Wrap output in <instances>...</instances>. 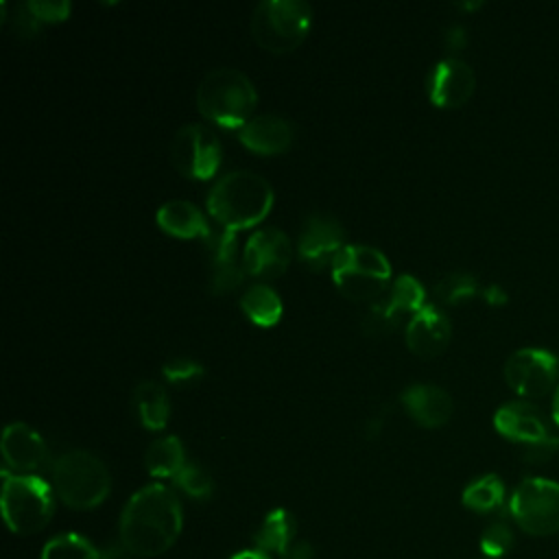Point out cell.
<instances>
[{"mask_svg": "<svg viewBox=\"0 0 559 559\" xmlns=\"http://www.w3.org/2000/svg\"><path fill=\"white\" fill-rule=\"evenodd\" d=\"M181 502L173 489L153 483L138 489L120 515V542L135 557H157L179 537Z\"/></svg>", "mask_w": 559, "mask_h": 559, "instance_id": "1", "label": "cell"}, {"mask_svg": "<svg viewBox=\"0 0 559 559\" xmlns=\"http://www.w3.org/2000/svg\"><path fill=\"white\" fill-rule=\"evenodd\" d=\"M273 205L271 183L251 170H234L214 181L207 210L221 227L242 229L260 223Z\"/></svg>", "mask_w": 559, "mask_h": 559, "instance_id": "2", "label": "cell"}, {"mask_svg": "<svg viewBox=\"0 0 559 559\" xmlns=\"http://www.w3.org/2000/svg\"><path fill=\"white\" fill-rule=\"evenodd\" d=\"M255 103V85L236 68H214L197 87L199 111L221 127H242L247 120H251Z\"/></svg>", "mask_w": 559, "mask_h": 559, "instance_id": "3", "label": "cell"}, {"mask_svg": "<svg viewBox=\"0 0 559 559\" xmlns=\"http://www.w3.org/2000/svg\"><path fill=\"white\" fill-rule=\"evenodd\" d=\"M52 485L72 509L98 507L111 489L107 465L87 450H68L52 465Z\"/></svg>", "mask_w": 559, "mask_h": 559, "instance_id": "4", "label": "cell"}, {"mask_svg": "<svg viewBox=\"0 0 559 559\" xmlns=\"http://www.w3.org/2000/svg\"><path fill=\"white\" fill-rule=\"evenodd\" d=\"M330 271L336 288L356 301H378L391 280L386 255L371 245H345Z\"/></svg>", "mask_w": 559, "mask_h": 559, "instance_id": "5", "label": "cell"}, {"mask_svg": "<svg viewBox=\"0 0 559 559\" xmlns=\"http://www.w3.org/2000/svg\"><path fill=\"white\" fill-rule=\"evenodd\" d=\"M52 511V489L46 480L2 469V513L13 533L31 535L41 531L50 522Z\"/></svg>", "mask_w": 559, "mask_h": 559, "instance_id": "6", "label": "cell"}, {"mask_svg": "<svg viewBox=\"0 0 559 559\" xmlns=\"http://www.w3.org/2000/svg\"><path fill=\"white\" fill-rule=\"evenodd\" d=\"M312 9L304 0H262L251 15V35L269 52H288L304 41Z\"/></svg>", "mask_w": 559, "mask_h": 559, "instance_id": "7", "label": "cell"}, {"mask_svg": "<svg viewBox=\"0 0 559 559\" xmlns=\"http://www.w3.org/2000/svg\"><path fill=\"white\" fill-rule=\"evenodd\" d=\"M513 522L528 535L559 533V483L550 478H524L509 498Z\"/></svg>", "mask_w": 559, "mask_h": 559, "instance_id": "8", "label": "cell"}, {"mask_svg": "<svg viewBox=\"0 0 559 559\" xmlns=\"http://www.w3.org/2000/svg\"><path fill=\"white\" fill-rule=\"evenodd\" d=\"M559 358L539 347H522L513 352L504 362L507 384L522 397L539 400L550 391H557Z\"/></svg>", "mask_w": 559, "mask_h": 559, "instance_id": "9", "label": "cell"}, {"mask_svg": "<svg viewBox=\"0 0 559 559\" xmlns=\"http://www.w3.org/2000/svg\"><path fill=\"white\" fill-rule=\"evenodd\" d=\"M175 168L190 179H210L223 157L216 133L205 124H183L170 144Z\"/></svg>", "mask_w": 559, "mask_h": 559, "instance_id": "10", "label": "cell"}, {"mask_svg": "<svg viewBox=\"0 0 559 559\" xmlns=\"http://www.w3.org/2000/svg\"><path fill=\"white\" fill-rule=\"evenodd\" d=\"M424 288L421 284L404 273L400 275L391 288L386 299L373 301L367 319H365V330L371 334H382L395 330L406 317L411 319L415 312L424 308Z\"/></svg>", "mask_w": 559, "mask_h": 559, "instance_id": "11", "label": "cell"}, {"mask_svg": "<svg viewBox=\"0 0 559 559\" xmlns=\"http://www.w3.org/2000/svg\"><path fill=\"white\" fill-rule=\"evenodd\" d=\"M293 258L290 238L277 227H262L253 231L242 251V264L249 275L275 277L282 275Z\"/></svg>", "mask_w": 559, "mask_h": 559, "instance_id": "12", "label": "cell"}, {"mask_svg": "<svg viewBox=\"0 0 559 559\" xmlns=\"http://www.w3.org/2000/svg\"><path fill=\"white\" fill-rule=\"evenodd\" d=\"M343 247H345V231L336 218L328 214L308 216L297 242L299 258L308 266L312 269L332 266L334 258L341 253Z\"/></svg>", "mask_w": 559, "mask_h": 559, "instance_id": "13", "label": "cell"}, {"mask_svg": "<svg viewBox=\"0 0 559 559\" xmlns=\"http://www.w3.org/2000/svg\"><path fill=\"white\" fill-rule=\"evenodd\" d=\"M476 87V74L469 63L459 57L441 59L428 76V96L437 107L465 105Z\"/></svg>", "mask_w": 559, "mask_h": 559, "instance_id": "14", "label": "cell"}, {"mask_svg": "<svg viewBox=\"0 0 559 559\" xmlns=\"http://www.w3.org/2000/svg\"><path fill=\"white\" fill-rule=\"evenodd\" d=\"M493 426L504 439L515 441L522 448L552 437L544 413L531 402H509L500 406L493 415Z\"/></svg>", "mask_w": 559, "mask_h": 559, "instance_id": "15", "label": "cell"}, {"mask_svg": "<svg viewBox=\"0 0 559 559\" xmlns=\"http://www.w3.org/2000/svg\"><path fill=\"white\" fill-rule=\"evenodd\" d=\"M207 258L212 264V290L225 293L240 284L245 271V264L238 262V236L234 229L221 227L212 229L205 238Z\"/></svg>", "mask_w": 559, "mask_h": 559, "instance_id": "16", "label": "cell"}, {"mask_svg": "<svg viewBox=\"0 0 559 559\" xmlns=\"http://www.w3.org/2000/svg\"><path fill=\"white\" fill-rule=\"evenodd\" d=\"M450 319L437 308L426 304L406 323V345L415 356L432 358L441 354L450 341Z\"/></svg>", "mask_w": 559, "mask_h": 559, "instance_id": "17", "label": "cell"}, {"mask_svg": "<svg viewBox=\"0 0 559 559\" xmlns=\"http://www.w3.org/2000/svg\"><path fill=\"white\" fill-rule=\"evenodd\" d=\"M2 456L4 463L17 474L37 472L48 456L46 443L35 428L22 421H13L2 432Z\"/></svg>", "mask_w": 559, "mask_h": 559, "instance_id": "18", "label": "cell"}, {"mask_svg": "<svg viewBox=\"0 0 559 559\" xmlns=\"http://www.w3.org/2000/svg\"><path fill=\"white\" fill-rule=\"evenodd\" d=\"M402 404L406 413L426 428L443 426L454 411L452 397L437 384H411L402 391Z\"/></svg>", "mask_w": 559, "mask_h": 559, "instance_id": "19", "label": "cell"}, {"mask_svg": "<svg viewBox=\"0 0 559 559\" xmlns=\"http://www.w3.org/2000/svg\"><path fill=\"white\" fill-rule=\"evenodd\" d=\"M238 140L249 151L273 155V153H282V151H286L290 146V142H293V127L282 116L262 114V116H253L251 120H247L240 127Z\"/></svg>", "mask_w": 559, "mask_h": 559, "instance_id": "20", "label": "cell"}, {"mask_svg": "<svg viewBox=\"0 0 559 559\" xmlns=\"http://www.w3.org/2000/svg\"><path fill=\"white\" fill-rule=\"evenodd\" d=\"M157 225L179 238H207L212 227L205 214L190 201L173 199L157 210Z\"/></svg>", "mask_w": 559, "mask_h": 559, "instance_id": "21", "label": "cell"}, {"mask_svg": "<svg viewBox=\"0 0 559 559\" xmlns=\"http://www.w3.org/2000/svg\"><path fill=\"white\" fill-rule=\"evenodd\" d=\"M295 520L286 509H273L260 524L253 535L258 550L262 552H277L288 555L295 544Z\"/></svg>", "mask_w": 559, "mask_h": 559, "instance_id": "22", "label": "cell"}, {"mask_svg": "<svg viewBox=\"0 0 559 559\" xmlns=\"http://www.w3.org/2000/svg\"><path fill=\"white\" fill-rule=\"evenodd\" d=\"M133 402L138 408V417L146 428L159 430L166 426L170 415V402L162 384L153 380L140 382L133 391Z\"/></svg>", "mask_w": 559, "mask_h": 559, "instance_id": "23", "label": "cell"}, {"mask_svg": "<svg viewBox=\"0 0 559 559\" xmlns=\"http://www.w3.org/2000/svg\"><path fill=\"white\" fill-rule=\"evenodd\" d=\"M144 463L148 474L157 478H168V476L175 478L186 465V452L179 437L166 435L155 439L144 454Z\"/></svg>", "mask_w": 559, "mask_h": 559, "instance_id": "24", "label": "cell"}, {"mask_svg": "<svg viewBox=\"0 0 559 559\" xmlns=\"http://www.w3.org/2000/svg\"><path fill=\"white\" fill-rule=\"evenodd\" d=\"M242 312L258 325H273L282 317V299L266 284H251L240 297Z\"/></svg>", "mask_w": 559, "mask_h": 559, "instance_id": "25", "label": "cell"}, {"mask_svg": "<svg viewBox=\"0 0 559 559\" xmlns=\"http://www.w3.org/2000/svg\"><path fill=\"white\" fill-rule=\"evenodd\" d=\"M461 500L469 511H476V513L496 511L504 502V485H502L500 476L485 474V476L472 480L463 489Z\"/></svg>", "mask_w": 559, "mask_h": 559, "instance_id": "26", "label": "cell"}, {"mask_svg": "<svg viewBox=\"0 0 559 559\" xmlns=\"http://www.w3.org/2000/svg\"><path fill=\"white\" fill-rule=\"evenodd\" d=\"M39 559H100L92 542L76 533H63L46 542Z\"/></svg>", "mask_w": 559, "mask_h": 559, "instance_id": "27", "label": "cell"}, {"mask_svg": "<svg viewBox=\"0 0 559 559\" xmlns=\"http://www.w3.org/2000/svg\"><path fill=\"white\" fill-rule=\"evenodd\" d=\"M478 293H483L478 280L463 271L448 273L435 284V295L445 304H463V301L476 297Z\"/></svg>", "mask_w": 559, "mask_h": 559, "instance_id": "28", "label": "cell"}, {"mask_svg": "<svg viewBox=\"0 0 559 559\" xmlns=\"http://www.w3.org/2000/svg\"><path fill=\"white\" fill-rule=\"evenodd\" d=\"M175 483L192 498L197 500H203V498H210L212 491H214V483L210 478V474L199 467L197 463H186L183 469L175 476Z\"/></svg>", "mask_w": 559, "mask_h": 559, "instance_id": "29", "label": "cell"}, {"mask_svg": "<svg viewBox=\"0 0 559 559\" xmlns=\"http://www.w3.org/2000/svg\"><path fill=\"white\" fill-rule=\"evenodd\" d=\"M513 546V531L507 522H491L480 535V550L489 559H500Z\"/></svg>", "mask_w": 559, "mask_h": 559, "instance_id": "30", "label": "cell"}, {"mask_svg": "<svg viewBox=\"0 0 559 559\" xmlns=\"http://www.w3.org/2000/svg\"><path fill=\"white\" fill-rule=\"evenodd\" d=\"M26 7L41 24L61 22L68 17V13L72 9L70 2H66V0H28Z\"/></svg>", "mask_w": 559, "mask_h": 559, "instance_id": "31", "label": "cell"}, {"mask_svg": "<svg viewBox=\"0 0 559 559\" xmlns=\"http://www.w3.org/2000/svg\"><path fill=\"white\" fill-rule=\"evenodd\" d=\"M162 373L166 376V380L181 384V382L197 380L203 373V367L190 358H175L162 367Z\"/></svg>", "mask_w": 559, "mask_h": 559, "instance_id": "32", "label": "cell"}, {"mask_svg": "<svg viewBox=\"0 0 559 559\" xmlns=\"http://www.w3.org/2000/svg\"><path fill=\"white\" fill-rule=\"evenodd\" d=\"M559 452V437H548L539 443H533V445H526L522 448V459L526 463H533V465H539V463H546L550 461L555 454Z\"/></svg>", "mask_w": 559, "mask_h": 559, "instance_id": "33", "label": "cell"}, {"mask_svg": "<svg viewBox=\"0 0 559 559\" xmlns=\"http://www.w3.org/2000/svg\"><path fill=\"white\" fill-rule=\"evenodd\" d=\"M483 297H485V301H489V304H493V306H500V304L507 301V293H504L502 286H498V284H491V286L483 288Z\"/></svg>", "mask_w": 559, "mask_h": 559, "instance_id": "34", "label": "cell"}, {"mask_svg": "<svg viewBox=\"0 0 559 559\" xmlns=\"http://www.w3.org/2000/svg\"><path fill=\"white\" fill-rule=\"evenodd\" d=\"M445 41H448V46L454 48V50L463 48V46H465V31H463L461 26H450V31H448V35H445Z\"/></svg>", "mask_w": 559, "mask_h": 559, "instance_id": "35", "label": "cell"}, {"mask_svg": "<svg viewBox=\"0 0 559 559\" xmlns=\"http://www.w3.org/2000/svg\"><path fill=\"white\" fill-rule=\"evenodd\" d=\"M229 559H269V555L255 548V550H240V552H236V555L229 557Z\"/></svg>", "mask_w": 559, "mask_h": 559, "instance_id": "36", "label": "cell"}, {"mask_svg": "<svg viewBox=\"0 0 559 559\" xmlns=\"http://www.w3.org/2000/svg\"><path fill=\"white\" fill-rule=\"evenodd\" d=\"M552 419L559 426V386H557V391L552 395Z\"/></svg>", "mask_w": 559, "mask_h": 559, "instance_id": "37", "label": "cell"}, {"mask_svg": "<svg viewBox=\"0 0 559 559\" xmlns=\"http://www.w3.org/2000/svg\"><path fill=\"white\" fill-rule=\"evenodd\" d=\"M485 559H489V557H485Z\"/></svg>", "mask_w": 559, "mask_h": 559, "instance_id": "38", "label": "cell"}]
</instances>
